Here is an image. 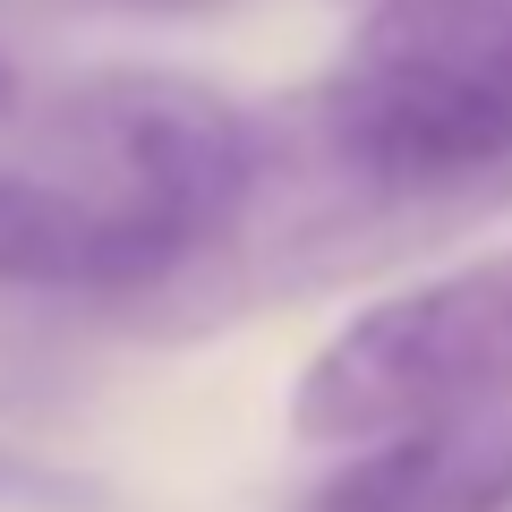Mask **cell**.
Listing matches in <instances>:
<instances>
[{
    "mask_svg": "<svg viewBox=\"0 0 512 512\" xmlns=\"http://www.w3.org/2000/svg\"><path fill=\"white\" fill-rule=\"evenodd\" d=\"M299 512H512V402L359 444Z\"/></svg>",
    "mask_w": 512,
    "mask_h": 512,
    "instance_id": "277c9868",
    "label": "cell"
},
{
    "mask_svg": "<svg viewBox=\"0 0 512 512\" xmlns=\"http://www.w3.org/2000/svg\"><path fill=\"white\" fill-rule=\"evenodd\" d=\"M291 128L402 214L495 197L512 180V0H376Z\"/></svg>",
    "mask_w": 512,
    "mask_h": 512,
    "instance_id": "6da1fadb",
    "label": "cell"
},
{
    "mask_svg": "<svg viewBox=\"0 0 512 512\" xmlns=\"http://www.w3.org/2000/svg\"><path fill=\"white\" fill-rule=\"evenodd\" d=\"M0 291H154V256L86 188L0 171Z\"/></svg>",
    "mask_w": 512,
    "mask_h": 512,
    "instance_id": "5b68a950",
    "label": "cell"
},
{
    "mask_svg": "<svg viewBox=\"0 0 512 512\" xmlns=\"http://www.w3.org/2000/svg\"><path fill=\"white\" fill-rule=\"evenodd\" d=\"M512 402V248L359 308L291 384L308 444H376L393 427Z\"/></svg>",
    "mask_w": 512,
    "mask_h": 512,
    "instance_id": "3957f363",
    "label": "cell"
},
{
    "mask_svg": "<svg viewBox=\"0 0 512 512\" xmlns=\"http://www.w3.org/2000/svg\"><path fill=\"white\" fill-rule=\"evenodd\" d=\"M18 103V69H9V60H0V111Z\"/></svg>",
    "mask_w": 512,
    "mask_h": 512,
    "instance_id": "8992f818",
    "label": "cell"
},
{
    "mask_svg": "<svg viewBox=\"0 0 512 512\" xmlns=\"http://www.w3.org/2000/svg\"><path fill=\"white\" fill-rule=\"evenodd\" d=\"M52 146L69 163V188L137 231V248L154 256V291L214 265L265 180V120L171 69L86 77L60 94Z\"/></svg>",
    "mask_w": 512,
    "mask_h": 512,
    "instance_id": "7a4b0ae2",
    "label": "cell"
}]
</instances>
